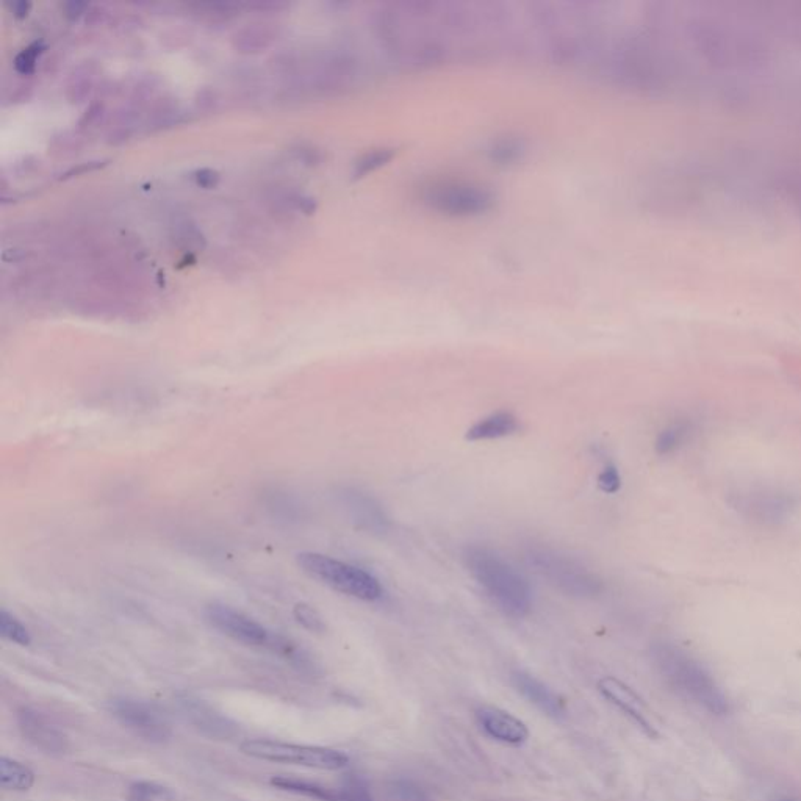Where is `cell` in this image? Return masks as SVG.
<instances>
[{"label":"cell","mask_w":801,"mask_h":801,"mask_svg":"<svg viewBox=\"0 0 801 801\" xmlns=\"http://www.w3.org/2000/svg\"><path fill=\"white\" fill-rule=\"evenodd\" d=\"M424 204L435 212L448 216H478L489 212L493 207L492 191L473 182L464 180H439L424 188Z\"/></svg>","instance_id":"8992f818"},{"label":"cell","mask_w":801,"mask_h":801,"mask_svg":"<svg viewBox=\"0 0 801 801\" xmlns=\"http://www.w3.org/2000/svg\"><path fill=\"white\" fill-rule=\"evenodd\" d=\"M40 54V46L33 44L27 47L26 51L21 52L16 58V69L22 74H29L35 68L36 57Z\"/></svg>","instance_id":"4316f807"},{"label":"cell","mask_w":801,"mask_h":801,"mask_svg":"<svg viewBox=\"0 0 801 801\" xmlns=\"http://www.w3.org/2000/svg\"><path fill=\"white\" fill-rule=\"evenodd\" d=\"M30 4H26V2H19V4L15 5V15L22 18V16L27 15V11H29Z\"/></svg>","instance_id":"f1b7e54d"},{"label":"cell","mask_w":801,"mask_h":801,"mask_svg":"<svg viewBox=\"0 0 801 801\" xmlns=\"http://www.w3.org/2000/svg\"><path fill=\"white\" fill-rule=\"evenodd\" d=\"M180 711L185 719L193 723L199 731L210 734L212 737H227L230 730L234 728L218 712L204 705L201 700H193L190 697L180 700Z\"/></svg>","instance_id":"5bb4252c"},{"label":"cell","mask_w":801,"mask_h":801,"mask_svg":"<svg viewBox=\"0 0 801 801\" xmlns=\"http://www.w3.org/2000/svg\"><path fill=\"white\" fill-rule=\"evenodd\" d=\"M778 801H798V800H794V798H783V800H778Z\"/></svg>","instance_id":"f546056e"},{"label":"cell","mask_w":801,"mask_h":801,"mask_svg":"<svg viewBox=\"0 0 801 801\" xmlns=\"http://www.w3.org/2000/svg\"><path fill=\"white\" fill-rule=\"evenodd\" d=\"M471 578L478 582L496 608L509 617L521 618L532 608L528 581L500 554L485 546H467L462 554Z\"/></svg>","instance_id":"6da1fadb"},{"label":"cell","mask_w":801,"mask_h":801,"mask_svg":"<svg viewBox=\"0 0 801 801\" xmlns=\"http://www.w3.org/2000/svg\"><path fill=\"white\" fill-rule=\"evenodd\" d=\"M653 659L665 683L681 697L712 715L730 712V700L722 687L694 656L672 643H659Z\"/></svg>","instance_id":"7a4b0ae2"},{"label":"cell","mask_w":801,"mask_h":801,"mask_svg":"<svg viewBox=\"0 0 801 801\" xmlns=\"http://www.w3.org/2000/svg\"><path fill=\"white\" fill-rule=\"evenodd\" d=\"M0 636L21 647H29L32 643L29 629L7 611L0 612Z\"/></svg>","instance_id":"44dd1931"},{"label":"cell","mask_w":801,"mask_h":801,"mask_svg":"<svg viewBox=\"0 0 801 801\" xmlns=\"http://www.w3.org/2000/svg\"><path fill=\"white\" fill-rule=\"evenodd\" d=\"M240 751L259 761L288 764L317 770H342L349 758L343 751L317 745H299L271 739H248L241 742Z\"/></svg>","instance_id":"5b68a950"},{"label":"cell","mask_w":801,"mask_h":801,"mask_svg":"<svg viewBox=\"0 0 801 801\" xmlns=\"http://www.w3.org/2000/svg\"><path fill=\"white\" fill-rule=\"evenodd\" d=\"M293 615H295L296 622H298L299 625L309 629L312 633L321 634L326 631V623H324L320 612H318L317 609H313L309 604H296L295 609H293Z\"/></svg>","instance_id":"cb8c5ba5"},{"label":"cell","mask_w":801,"mask_h":801,"mask_svg":"<svg viewBox=\"0 0 801 801\" xmlns=\"http://www.w3.org/2000/svg\"><path fill=\"white\" fill-rule=\"evenodd\" d=\"M478 719L485 733L504 744L521 745L528 740V726L511 712L493 708V706H485V708L479 709Z\"/></svg>","instance_id":"4fadbf2b"},{"label":"cell","mask_w":801,"mask_h":801,"mask_svg":"<svg viewBox=\"0 0 801 801\" xmlns=\"http://www.w3.org/2000/svg\"><path fill=\"white\" fill-rule=\"evenodd\" d=\"M338 500L357 528L371 534H385L390 528V521L381 503L368 493L346 487L338 492Z\"/></svg>","instance_id":"8fae6325"},{"label":"cell","mask_w":801,"mask_h":801,"mask_svg":"<svg viewBox=\"0 0 801 801\" xmlns=\"http://www.w3.org/2000/svg\"><path fill=\"white\" fill-rule=\"evenodd\" d=\"M216 180H218V174L209 171V169H205V171H201L198 174V184L202 185V187H213L216 184Z\"/></svg>","instance_id":"83f0119b"},{"label":"cell","mask_w":801,"mask_h":801,"mask_svg":"<svg viewBox=\"0 0 801 801\" xmlns=\"http://www.w3.org/2000/svg\"><path fill=\"white\" fill-rule=\"evenodd\" d=\"M388 801H432L423 787L410 780H395L387 787Z\"/></svg>","instance_id":"7402d4cb"},{"label":"cell","mask_w":801,"mask_h":801,"mask_svg":"<svg viewBox=\"0 0 801 801\" xmlns=\"http://www.w3.org/2000/svg\"><path fill=\"white\" fill-rule=\"evenodd\" d=\"M598 487H600L604 493H609V495L617 493L618 490H620V487H622V478H620L617 467L608 465V467L601 471L600 476H598Z\"/></svg>","instance_id":"484cf974"},{"label":"cell","mask_w":801,"mask_h":801,"mask_svg":"<svg viewBox=\"0 0 801 801\" xmlns=\"http://www.w3.org/2000/svg\"><path fill=\"white\" fill-rule=\"evenodd\" d=\"M521 424L511 412H496L489 417L482 418L473 424L467 431V440L470 442H485V440H498L514 435L520 431Z\"/></svg>","instance_id":"9a60e30c"},{"label":"cell","mask_w":801,"mask_h":801,"mask_svg":"<svg viewBox=\"0 0 801 801\" xmlns=\"http://www.w3.org/2000/svg\"><path fill=\"white\" fill-rule=\"evenodd\" d=\"M523 151H525V148H523L521 141L515 140V138H504V140L496 141V143L493 144V148L490 149V154H492V159L495 160V162L507 165V163H512L515 162V160L521 159Z\"/></svg>","instance_id":"603a6c76"},{"label":"cell","mask_w":801,"mask_h":801,"mask_svg":"<svg viewBox=\"0 0 801 801\" xmlns=\"http://www.w3.org/2000/svg\"><path fill=\"white\" fill-rule=\"evenodd\" d=\"M204 615L209 625L230 639L251 645V647L273 645L274 636L265 626L226 604H209L205 608Z\"/></svg>","instance_id":"ba28073f"},{"label":"cell","mask_w":801,"mask_h":801,"mask_svg":"<svg viewBox=\"0 0 801 801\" xmlns=\"http://www.w3.org/2000/svg\"><path fill=\"white\" fill-rule=\"evenodd\" d=\"M690 434V426L687 423H673L656 439V453L665 456V454L673 453L679 446L686 442Z\"/></svg>","instance_id":"ac0fdd59"},{"label":"cell","mask_w":801,"mask_h":801,"mask_svg":"<svg viewBox=\"0 0 801 801\" xmlns=\"http://www.w3.org/2000/svg\"><path fill=\"white\" fill-rule=\"evenodd\" d=\"M174 794L169 787L154 781H137L129 789V801H173Z\"/></svg>","instance_id":"d6986e66"},{"label":"cell","mask_w":801,"mask_h":801,"mask_svg":"<svg viewBox=\"0 0 801 801\" xmlns=\"http://www.w3.org/2000/svg\"><path fill=\"white\" fill-rule=\"evenodd\" d=\"M296 561L302 572L310 578L331 587L335 592L343 593L346 597L362 601H378L384 593L381 582L356 565L309 551L298 554Z\"/></svg>","instance_id":"277c9868"},{"label":"cell","mask_w":801,"mask_h":801,"mask_svg":"<svg viewBox=\"0 0 801 801\" xmlns=\"http://www.w3.org/2000/svg\"><path fill=\"white\" fill-rule=\"evenodd\" d=\"M598 689L606 700L611 701L612 705L617 706L618 709H622L629 719H633L643 733L653 739L659 736L650 708L631 687L626 686L623 681L614 676H606V678L600 679Z\"/></svg>","instance_id":"30bf717a"},{"label":"cell","mask_w":801,"mask_h":801,"mask_svg":"<svg viewBox=\"0 0 801 801\" xmlns=\"http://www.w3.org/2000/svg\"><path fill=\"white\" fill-rule=\"evenodd\" d=\"M525 557L529 567L540 578L568 597L595 598L603 590V581L597 573L561 551L532 545L526 550Z\"/></svg>","instance_id":"3957f363"},{"label":"cell","mask_w":801,"mask_h":801,"mask_svg":"<svg viewBox=\"0 0 801 801\" xmlns=\"http://www.w3.org/2000/svg\"><path fill=\"white\" fill-rule=\"evenodd\" d=\"M16 720H18V728L22 737L43 753L63 755L68 750V737L58 730L54 723L49 722L41 712L24 706L19 709Z\"/></svg>","instance_id":"9c48e42d"},{"label":"cell","mask_w":801,"mask_h":801,"mask_svg":"<svg viewBox=\"0 0 801 801\" xmlns=\"http://www.w3.org/2000/svg\"><path fill=\"white\" fill-rule=\"evenodd\" d=\"M108 711L127 730L148 742L163 744L173 736L168 715L149 701L137 698L116 697L108 701Z\"/></svg>","instance_id":"52a82bcc"},{"label":"cell","mask_w":801,"mask_h":801,"mask_svg":"<svg viewBox=\"0 0 801 801\" xmlns=\"http://www.w3.org/2000/svg\"><path fill=\"white\" fill-rule=\"evenodd\" d=\"M35 780V773L24 762L8 756L0 758V786L4 787L5 791H30Z\"/></svg>","instance_id":"e0dca14e"},{"label":"cell","mask_w":801,"mask_h":801,"mask_svg":"<svg viewBox=\"0 0 801 801\" xmlns=\"http://www.w3.org/2000/svg\"><path fill=\"white\" fill-rule=\"evenodd\" d=\"M270 784L279 791L290 792V794L302 795V797L313 798L318 801H343L340 787L323 786V784L312 783V781L290 778V776H273Z\"/></svg>","instance_id":"2e32d148"},{"label":"cell","mask_w":801,"mask_h":801,"mask_svg":"<svg viewBox=\"0 0 801 801\" xmlns=\"http://www.w3.org/2000/svg\"><path fill=\"white\" fill-rule=\"evenodd\" d=\"M396 155L395 148H379L362 155L354 166V177L360 179L387 165Z\"/></svg>","instance_id":"ffe728a7"},{"label":"cell","mask_w":801,"mask_h":801,"mask_svg":"<svg viewBox=\"0 0 801 801\" xmlns=\"http://www.w3.org/2000/svg\"><path fill=\"white\" fill-rule=\"evenodd\" d=\"M343 801H374L367 783L359 776H348L340 786Z\"/></svg>","instance_id":"d4e9b609"},{"label":"cell","mask_w":801,"mask_h":801,"mask_svg":"<svg viewBox=\"0 0 801 801\" xmlns=\"http://www.w3.org/2000/svg\"><path fill=\"white\" fill-rule=\"evenodd\" d=\"M512 684L518 690V694L528 700L531 705L536 706L542 714L548 715L554 720L564 719L567 715L561 697H557V694H554L553 690L536 676L529 675L523 670H517L512 673Z\"/></svg>","instance_id":"7c38bea8"}]
</instances>
